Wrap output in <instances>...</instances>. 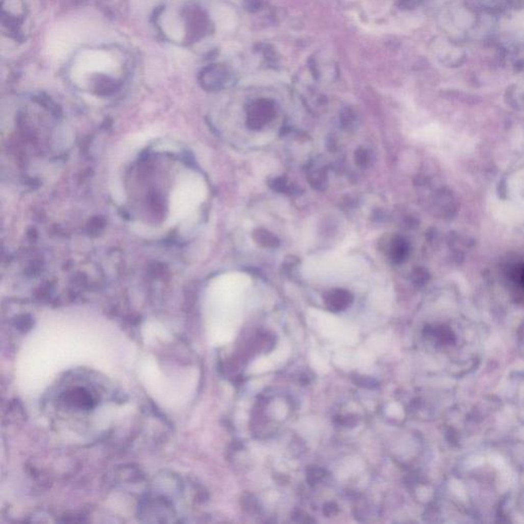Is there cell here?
Segmentation results:
<instances>
[{"instance_id":"obj_10","label":"cell","mask_w":524,"mask_h":524,"mask_svg":"<svg viewBox=\"0 0 524 524\" xmlns=\"http://www.w3.org/2000/svg\"><path fill=\"white\" fill-rule=\"evenodd\" d=\"M324 470L318 467H312L307 471V480L312 484L318 482L324 477Z\"/></svg>"},{"instance_id":"obj_1","label":"cell","mask_w":524,"mask_h":524,"mask_svg":"<svg viewBox=\"0 0 524 524\" xmlns=\"http://www.w3.org/2000/svg\"><path fill=\"white\" fill-rule=\"evenodd\" d=\"M206 194L204 180L197 173H182L174 185L169 199L168 224L182 222L196 211Z\"/></svg>"},{"instance_id":"obj_5","label":"cell","mask_w":524,"mask_h":524,"mask_svg":"<svg viewBox=\"0 0 524 524\" xmlns=\"http://www.w3.org/2000/svg\"><path fill=\"white\" fill-rule=\"evenodd\" d=\"M254 241L259 244L260 246L265 248H275L279 244V241L276 239V236L270 233L269 230L262 228L256 229L254 231Z\"/></svg>"},{"instance_id":"obj_11","label":"cell","mask_w":524,"mask_h":524,"mask_svg":"<svg viewBox=\"0 0 524 524\" xmlns=\"http://www.w3.org/2000/svg\"><path fill=\"white\" fill-rule=\"evenodd\" d=\"M337 511V506H335L334 504H329L325 507V513L327 515H331V514H334L335 512Z\"/></svg>"},{"instance_id":"obj_12","label":"cell","mask_w":524,"mask_h":524,"mask_svg":"<svg viewBox=\"0 0 524 524\" xmlns=\"http://www.w3.org/2000/svg\"><path fill=\"white\" fill-rule=\"evenodd\" d=\"M521 281H522V283L524 285V270L522 271V274H521Z\"/></svg>"},{"instance_id":"obj_9","label":"cell","mask_w":524,"mask_h":524,"mask_svg":"<svg viewBox=\"0 0 524 524\" xmlns=\"http://www.w3.org/2000/svg\"><path fill=\"white\" fill-rule=\"evenodd\" d=\"M353 381H355V383H357L359 386H361L364 388L372 389L378 386V382L375 379H372V378L367 377V376L357 375L355 378H353Z\"/></svg>"},{"instance_id":"obj_8","label":"cell","mask_w":524,"mask_h":524,"mask_svg":"<svg viewBox=\"0 0 524 524\" xmlns=\"http://www.w3.org/2000/svg\"><path fill=\"white\" fill-rule=\"evenodd\" d=\"M270 186L273 190L276 191V192H279V193H283V192H287L290 188L289 186V182L287 181V179L285 177H276V178H274L270 181Z\"/></svg>"},{"instance_id":"obj_2","label":"cell","mask_w":524,"mask_h":524,"mask_svg":"<svg viewBox=\"0 0 524 524\" xmlns=\"http://www.w3.org/2000/svg\"><path fill=\"white\" fill-rule=\"evenodd\" d=\"M274 115V109L270 104H256L249 116V126H251L253 129H261L264 125L273 120Z\"/></svg>"},{"instance_id":"obj_4","label":"cell","mask_w":524,"mask_h":524,"mask_svg":"<svg viewBox=\"0 0 524 524\" xmlns=\"http://www.w3.org/2000/svg\"><path fill=\"white\" fill-rule=\"evenodd\" d=\"M409 244L401 237H396L391 241L389 248V256L394 263L404 262L409 255Z\"/></svg>"},{"instance_id":"obj_6","label":"cell","mask_w":524,"mask_h":524,"mask_svg":"<svg viewBox=\"0 0 524 524\" xmlns=\"http://www.w3.org/2000/svg\"><path fill=\"white\" fill-rule=\"evenodd\" d=\"M308 180L310 182V185L316 190L323 191L326 189L328 185L327 174L324 171V169H320V168H315L313 171L309 173Z\"/></svg>"},{"instance_id":"obj_3","label":"cell","mask_w":524,"mask_h":524,"mask_svg":"<svg viewBox=\"0 0 524 524\" xmlns=\"http://www.w3.org/2000/svg\"><path fill=\"white\" fill-rule=\"evenodd\" d=\"M353 301L352 295L346 290H333L330 291L325 297L326 306L329 310L338 312L346 309Z\"/></svg>"},{"instance_id":"obj_7","label":"cell","mask_w":524,"mask_h":524,"mask_svg":"<svg viewBox=\"0 0 524 524\" xmlns=\"http://www.w3.org/2000/svg\"><path fill=\"white\" fill-rule=\"evenodd\" d=\"M371 155L369 153V151L364 150V149H359L357 151L356 153V162L357 164L361 167V168H365L368 167L370 164H371Z\"/></svg>"}]
</instances>
